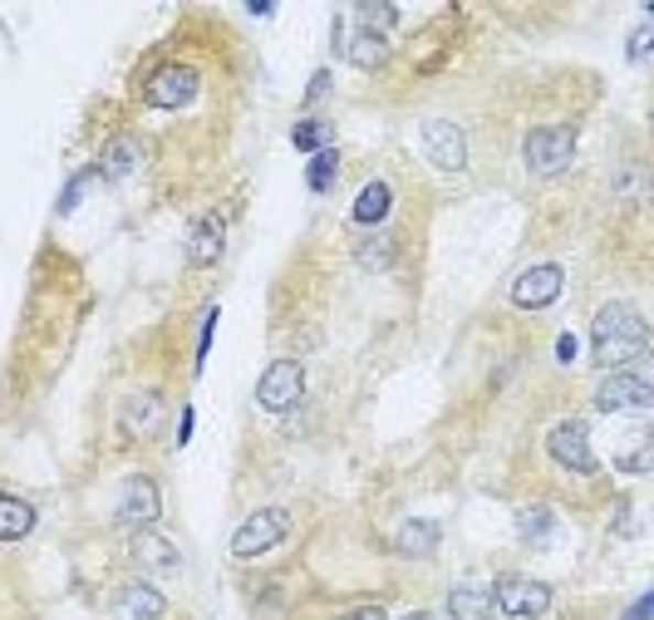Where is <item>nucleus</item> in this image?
I'll return each mask as SVG.
<instances>
[{
    "instance_id": "nucleus-11",
    "label": "nucleus",
    "mask_w": 654,
    "mask_h": 620,
    "mask_svg": "<svg viewBox=\"0 0 654 620\" xmlns=\"http://www.w3.org/2000/svg\"><path fill=\"white\" fill-rule=\"evenodd\" d=\"M596 409L600 414H635V409H650V374L615 370L596 389Z\"/></svg>"
},
{
    "instance_id": "nucleus-16",
    "label": "nucleus",
    "mask_w": 654,
    "mask_h": 620,
    "mask_svg": "<svg viewBox=\"0 0 654 620\" xmlns=\"http://www.w3.org/2000/svg\"><path fill=\"white\" fill-rule=\"evenodd\" d=\"M163 611H167V601H163V591H157V586L129 581L119 591V616L123 620H163Z\"/></svg>"
},
{
    "instance_id": "nucleus-25",
    "label": "nucleus",
    "mask_w": 654,
    "mask_h": 620,
    "mask_svg": "<svg viewBox=\"0 0 654 620\" xmlns=\"http://www.w3.org/2000/svg\"><path fill=\"white\" fill-rule=\"evenodd\" d=\"M212 330H217V306L207 311V320H203V335H197V374H203V365H207V350H212Z\"/></svg>"
},
{
    "instance_id": "nucleus-32",
    "label": "nucleus",
    "mask_w": 654,
    "mask_h": 620,
    "mask_svg": "<svg viewBox=\"0 0 654 620\" xmlns=\"http://www.w3.org/2000/svg\"><path fill=\"white\" fill-rule=\"evenodd\" d=\"M350 620H389L384 611H379V606H360V611H355Z\"/></svg>"
},
{
    "instance_id": "nucleus-2",
    "label": "nucleus",
    "mask_w": 654,
    "mask_h": 620,
    "mask_svg": "<svg viewBox=\"0 0 654 620\" xmlns=\"http://www.w3.org/2000/svg\"><path fill=\"white\" fill-rule=\"evenodd\" d=\"M526 167H532L536 177H556L571 167L576 157V133L566 129V123H542V129L526 133Z\"/></svg>"
},
{
    "instance_id": "nucleus-5",
    "label": "nucleus",
    "mask_w": 654,
    "mask_h": 620,
    "mask_svg": "<svg viewBox=\"0 0 654 620\" xmlns=\"http://www.w3.org/2000/svg\"><path fill=\"white\" fill-rule=\"evenodd\" d=\"M286 532H291L286 512H281V508H261V512H251L237 532H231V556H237V562H251V556L271 552L276 542H286Z\"/></svg>"
},
{
    "instance_id": "nucleus-33",
    "label": "nucleus",
    "mask_w": 654,
    "mask_h": 620,
    "mask_svg": "<svg viewBox=\"0 0 654 620\" xmlns=\"http://www.w3.org/2000/svg\"><path fill=\"white\" fill-rule=\"evenodd\" d=\"M404 620H443V616H434V611H414V616H404Z\"/></svg>"
},
{
    "instance_id": "nucleus-20",
    "label": "nucleus",
    "mask_w": 654,
    "mask_h": 620,
    "mask_svg": "<svg viewBox=\"0 0 654 620\" xmlns=\"http://www.w3.org/2000/svg\"><path fill=\"white\" fill-rule=\"evenodd\" d=\"M35 532V508H30L25 498H10V492H0V542H20Z\"/></svg>"
},
{
    "instance_id": "nucleus-22",
    "label": "nucleus",
    "mask_w": 654,
    "mask_h": 620,
    "mask_svg": "<svg viewBox=\"0 0 654 620\" xmlns=\"http://www.w3.org/2000/svg\"><path fill=\"white\" fill-rule=\"evenodd\" d=\"M552 527H556V512H552V508H526V512H516V537H522L526 546H542L546 537H552Z\"/></svg>"
},
{
    "instance_id": "nucleus-24",
    "label": "nucleus",
    "mask_w": 654,
    "mask_h": 620,
    "mask_svg": "<svg viewBox=\"0 0 654 620\" xmlns=\"http://www.w3.org/2000/svg\"><path fill=\"white\" fill-rule=\"evenodd\" d=\"M291 143L301 153H320L325 149V123L320 119H301L295 123V133H291Z\"/></svg>"
},
{
    "instance_id": "nucleus-28",
    "label": "nucleus",
    "mask_w": 654,
    "mask_h": 620,
    "mask_svg": "<svg viewBox=\"0 0 654 620\" xmlns=\"http://www.w3.org/2000/svg\"><path fill=\"white\" fill-rule=\"evenodd\" d=\"M325 89H330V75H325V69H320V75H315V79H310V89H305V99H320V94H325Z\"/></svg>"
},
{
    "instance_id": "nucleus-9",
    "label": "nucleus",
    "mask_w": 654,
    "mask_h": 620,
    "mask_svg": "<svg viewBox=\"0 0 654 620\" xmlns=\"http://www.w3.org/2000/svg\"><path fill=\"white\" fill-rule=\"evenodd\" d=\"M562 286H566V271L556 267V261H542V267H532V271H522V276L512 281V306L516 311H542V306H552L556 296H562Z\"/></svg>"
},
{
    "instance_id": "nucleus-14",
    "label": "nucleus",
    "mask_w": 654,
    "mask_h": 620,
    "mask_svg": "<svg viewBox=\"0 0 654 620\" xmlns=\"http://www.w3.org/2000/svg\"><path fill=\"white\" fill-rule=\"evenodd\" d=\"M221 247H227V237H221V217L203 213L193 222V232H187V261H193V267H212V261L221 257Z\"/></svg>"
},
{
    "instance_id": "nucleus-30",
    "label": "nucleus",
    "mask_w": 654,
    "mask_h": 620,
    "mask_svg": "<svg viewBox=\"0 0 654 620\" xmlns=\"http://www.w3.org/2000/svg\"><path fill=\"white\" fill-rule=\"evenodd\" d=\"M193 438V409H183V418H177V444H187Z\"/></svg>"
},
{
    "instance_id": "nucleus-6",
    "label": "nucleus",
    "mask_w": 654,
    "mask_h": 620,
    "mask_svg": "<svg viewBox=\"0 0 654 620\" xmlns=\"http://www.w3.org/2000/svg\"><path fill=\"white\" fill-rule=\"evenodd\" d=\"M546 454H552L566 472H576V478H596V472H600L596 454H590L586 424H576V418H566V424H556L552 434H546Z\"/></svg>"
},
{
    "instance_id": "nucleus-12",
    "label": "nucleus",
    "mask_w": 654,
    "mask_h": 620,
    "mask_svg": "<svg viewBox=\"0 0 654 620\" xmlns=\"http://www.w3.org/2000/svg\"><path fill=\"white\" fill-rule=\"evenodd\" d=\"M133 562H139L143 572H163V576H173L177 566H183V556H177V546L167 542L163 532L139 527V532H133Z\"/></svg>"
},
{
    "instance_id": "nucleus-10",
    "label": "nucleus",
    "mask_w": 654,
    "mask_h": 620,
    "mask_svg": "<svg viewBox=\"0 0 654 620\" xmlns=\"http://www.w3.org/2000/svg\"><path fill=\"white\" fill-rule=\"evenodd\" d=\"M157 512H163V492H157V482L148 478V472H133L129 482H123V498H119V527H153Z\"/></svg>"
},
{
    "instance_id": "nucleus-19",
    "label": "nucleus",
    "mask_w": 654,
    "mask_h": 620,
    "mask_svg": "<svg viewBox=\"0 0 654 620\" xmlns=\"http://www.w3.org/2000/svg\"><path fill=\"white\" fill-rule=\"evenodd\" d=\"M389 207H394V187H389L384 177H374V183L360 187V197H355L350 217H355L360 227H374V222H384V217H389Z\"/></svg>"
},
{
    "instance_id": "nucleus-3",
    "label": "nucleus",
    "mask_w": 654,
    "mask_h": 620,
    "mask_svg": "<svg viewBox=\"0 0 654 620\" xmlns=\"http://www.w3.org/2000/svg\"><path fill=\"white\" fill-rule=\"evenodd\" d=\"M197 89H203V79H197L193 65L163 59V65L143 79V104H153V109H183V104L197 99Z\"/></svg>"
},
{
    "instance_id": "nucleus-8",
    "label": "nucleus",
    "mask_w": 654,
    "mask_h": 620,
    "mask_svg": "<svg viewBox=\"0 0 654 620\" xmlns=\"http://www.w3.org/2000/svg\"><path fill=\"white\" fill-rule=\"evenodd\" d=\"M301 394H305V370H301V365H295V360L266 365V374H261V384H257V404L261 409L286 414V409L301 404Z\"/></svg>"
},
{
    "instance_id": "nucleus-4",
    "label": "nucleus",
    "mask_w": 654,
    "mask_h": 620,
    "mask_svg": "<svg viewBox=\"0 0 654 620\" xmlns=\"http://www.w3.org/2000/svg\"><path fill=\"white\" fill-rule=\"evenodd\" d=\"M492 606H502L512 620H542L556 606V596H552V586L532 581V576H502L492 586Z\"/></svg>"
},
{
    "instance_id": "nucleus-26",
    "label": "nucleus",
    "mask_w": 654,
    "mask_h": 620,
    "mask_svg": "<svg viewBox=\"0 0 654 620\" xmlns=\"http://www.w3.org/2000/svg\"><path fill=\"white\" fill-rule=\"evenodd\" d=\"M84 187H89V177H84V173H74V177H69V187H65V197H59V213H74V207H79Z\"/></svg>"
},
{
    "instance_id": "nucleus-21",
    "label": "nucleus",
    "mask_w": 654,
    "mask_h": 620,
    "mask_svg": "<svg viewBox=\"0 0 654 620\" xmlns=\"http://www.w3.org/2000/svg\"><path fill=\"white\" fill-rule=\"evenodd\" d=\"M438 522H428V518H408L404 527H399V537H394V546L404 556H434L438 552Z\"/></svg>"
},
{
    "instance_id": "nucleus-27",
    "label": "nucleus",
    "mask_w": 654,
    "mask_h": 620,
    "mask_svg": "<svg viewBox=\"0 0 654 620\" xmlns=\"http://www.w3.org/2000/svg\"><path fill=\"white\" fill-rule=\"evenodd\" d=\"M650 55V20L640 25V35H630V59H645Z\"/></svg>"
},
{
    "instance_id": "nucleus-23",
    "label": "nucleus",
    "mask_w": 654,
    "mask_h": 620,
    "mask_svg": "<svg viewBox=\"0 0 654 620\" xmlns=\"http://www.w3.org/2000/svg\"><path fill=\"white\" fill-rule=\"evenodd\" d=\"M335 173H340V153L335 149H320L310 157V167H305V183H310V193H330L335 187Z\"/></svg>"
},
{
    "instance_id": "nucleus-31",
    "label": "nucleus",
    "mask_w": 654,
    "mask_h": 620,
    "mask_svg": "<svg viewBox=\"0 0 654 620\" xmlns=\"http://www.w3.org/2000/svg\"><path fill=\"white\" fill-rule=\"evenodd\" d=\"M556 360H576V340H571V335H562V340H556Z\"/></svg>"
},
{
    "instance_id": "nucleus-7",
    "label": "nucleus",
    "mask_w": 654,
    "mask_h": 620,
    "mask_svg": "<svg viewBox=\"0 0 654 620\" xmlns=\"http://www.w3.org/2000/svg\"><path fill=\"white\" fill-rule=\"evenodd\" d=\"M418 139H424V153L438 173H462L468 167V139H462V129L453 119H424Z\"/></svg>"
},
{
    "instance_id": "nucleus-29",
    "label": "nucleus",
    "mask_w": 654,
    "mask_h": 620,
    "mask_svg": "<svg viewBox=\"0 0 654 620\" xmlns=\"http://www.w3.org/2000/svg\"><path fill=\"white\" fill-rule=\"evenodd\" d=\"M625 620H650V591H645V596H640V601H635V606H630V611H625Z\"/></svg>"
},
{
    "instance_id": "nucleus-1",
    "label": "nucleus",
    "mask_w": 654,
    "mask_h": 620,
    "mask_svg": "<svg viewBox=\"0 0 654 620\" xmlns=\"http://www.w3.org/2000/svg\"><path fill=\"white\" fill-rule=\"evenodd\" d=\"M645 350H650V330H645V315L635 306H620L615 301V306H606L596 315V325H590V360L600 370H625Z\"/></svg>"
},
{
    "instance_id": "nucleus-18",
    "label": "nucleus",
    "mask_w": 654,
    "mask_h": 620,
    "mask_svg": "<svg viewBox=\"0 0 654 620\" xmlns=\"http://www.w3.org/2000/svg\"><path fill=\"white\" fill-rule=\"evenodd\" d=\"M335 50H345V55L355 59L360 69H379L389 59V35H379V30H369V25H360L350 40H340Z\"/></svg>"
},
{
    "instance_id": "nucleus-13",
    "label": "nucleus",
    "mask_w": 654,
    "mask_h": 620,
    "mask_svg": "<svg viewBox=\"0 0 654 620\" xmlns=\"http://www.w3.org/2000/svg\"><path fill=\"white\" fill-rule=\"evenodd\" d=\"M123 434L129 438H153L163 434V394L157 389H143L123 404Z\"/></svg>"
},
{
    "instance_id": "nucleus-17",
    "label": "nucleus",
    "mask_w": 654,
    "mask_h": 620,
    "mask_svg": "<svg viewBox=\"0 0 654 620\" xmlns=\"http://www.w3.org/2000/svg\"><path fill=\"white\" fill-rule=\"evenodd\" d=\"M448 611H453V620H492V586L458 581L448 591Z\"/></svg>"
},
{
    "instance_id": "nucleus-15",
    "label": "nucleus",
    "mask_w": 654,
    "mask_h": 620,
    "mask_svg": "<svg viewBox=\"0 0 654 620\" xmlns=\"http://www.w3.org/2000/svg\"><path fill=\"white\" fill-rule=\"evenodd\" d=\"M139 157H143L139 133H119V139H109V149L99 153V173L109 177V183H123V177L139 167Z\"/></svg>"
}]
</instances>
